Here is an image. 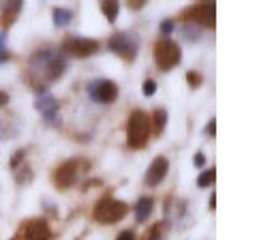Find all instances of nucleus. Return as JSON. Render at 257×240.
I'll return each mask as SVG.
<instances>
[{"mask_svg": "<svg viewBox=\"0 0 257 240\" xmlns=\"http://www.w3.org/2000/svg\"><path fill=\"white\" fill-rule=\"evenodd\" d=\"M67 69V60L60 52L54 50H41L30 58L28 67V82L37 88L39 92H43L52 82H56Z\"/></svg>", "mask_w": 257, "mask_h": 240, "instance_id": "1", "label": "nucleus"}, {"mask_svg": "<svg viewBox=\"0 0 257 240\" xmlns=\"http://www.w3.org/2000/svg\"><path fill=\"white\" fill-rule=\"evenodd\" d=\"M150 138V116L142 109H135L128 116V125H126V144L128 148L140 150L148 144Z\"/></svg>", "mask_w": 257, "mask_h": 240, "instance_id": "2", "label": "nucleus"}, {"mask_svg": "<svg viewBox=\"0 0 257 240\" xmlns=\"http://www.w3.org/2000/svg\"><path fill=\"white\" fill-rule=\"evenodd\" d=\"M128 212V206L114 197H101L92 208V217L99 223H118Z\"/></svg>", "mask_w": 257, "mask_h": 240, "instance_id": "3", "label": "nucleus"}, {"mask_svg": "<svg viewBox=\"0 0 257 240\" xmlns=\"http://www.w3.org/2000/svg\"><path fill=\"white\" fill-rule=\"evenodd\" d=\"M155 60L163 71H170L180 62V47L172 39L161 37L155 43Z\"/></svg>", "mask_w": 257, "mask_h": 240, "instance_id": "4", "label": "nucleus"}, {"mask_svg": "<svg viewBox=\"0 0 257 240\" xmlns=\"http://www.w3.org/2000/svg\"><path fill=\"white\" fill-rule=\"evenodd\" d=\"M107 47L114 54H118L122 60L133 62L135 54H138V50H140V39L135 35H128V33H116L114 37L109 39Z\"/></svg>", "mask_w": 257, "mask_h": 240, "instance_id": "5", "label": "nucleus"}, {"mask_svg": "<svg viewBox=\"0 0 257 240\" xmlns=\"http://www.w3.org/2000/svg\"><path fill=\"white\" fill-rule=\"evenodd\" d=\"M182 20L202 24V26H206V28H214V24H216V7H214V3L193 5L182 13Z\"/></svg>", "mask_w": 257, "mask_h": 240, "instance_id": "6", "label": "nucleus"}, {"mask_svg": "<svg viewBox=\"0 0 257 240\" xmlns=\"http://www.w3.org/2000/svg\"><path fill=\"white\" fill-rule=\"evenodd\" d=\"M99 50V43L92 39H82V37H67L62 41V52L75 58H88Z\"/></svg>", "mask_w": 257, "mask_h": 240, "instance_id": "7", "label": "nucleus"}, {"mask_svg": "<svg viewBox=\"0 0 257 240\" xmlns=\"http://www.w3.org/2000/svg\"><path fill=\"white\" fill-rule=\"evenodd\" d=\"M79 165L82 163H79L77 159H69V161L60 163L58 167H56V172H54V185L60 187V189L73 187L77 176H79Z\"/></svg>", "mask_w": 257, "mask_h": 240, "instance_id": "8", "label": "nucleus"}, {"mask_svg": "<svg viewBox=\"0 0 257 240\" xmlns=\"http://www.w3.org/2000/svg\"><path fill=\"white\" fill-rule=\"evenodd\" d=\"M18 234L24 240H50L52 229H50V225H47L45 219H28L20 225Z\"/></svg>", "mask_w": 257, "mask_h": 240, "instance_id": "9", "label": "nucleus"}, {"mask_svg": "<svg viewBox=\"0 0 257 240\" xmlns=\"http://www.w3.org/2000/svg\"><path fill=\"white\" fill-rule=\"evenodd\" d=\"M88 92L90 97L99 103H111L116 97H118V86L111 82V79H96L88 86Z\"/></svg>", "mask_w": 257, "mask_h": 240, "instance_id": "10", "label": "nucleus"}, {"mask_svg": "<svg viewBox=\"0 0 257 240\" xmlns=\"http://www.w3.org/2000/svg\"><path fill=\"white\" fill-rule=\"evenodd\" d=\"M35 105H37V109L41 111V116H43L50 125L58 123V101H56V97H54L52 92H47V90L39 92Z\"/></svg>", "mask_w": 257, "mask_h": 240, "instance_id": "11", "label": "nucleus"}, {"mask_svg": "<svg viewBox=\"0 0 257 240\" xmlns=\"http://www.w3.org/2000/svg\"><path fill=\"white\" fill-rule=\"evenodd\" d=\"M167 170H170V161L165 157H157L155 161L150 163L148 172H146V185L148 187H157L163 182V178L167 176Z\"/></svg>", "mask_w": 257, "mask_h": 240, "instance_id": "12", "label": "nucleus"}, {"mask_svg": "<svg viewBox=\"0 0 257 240\" xmlns=\"http://www.w3.org/2000/svg\"><path fill=\"white\" fill-rule=\"evenodd\" d=\"M22 11V0H13V3H7L3 7V26L9 28L15 24V20H18V15Z\"/></svg>", "mask_w": 257, "mask_h": 240, "instance_id": "13", "label": "nucleus"}, {"mask_svg": "<svg viewBox=\"0 0 257 240\" xmlns=\"http://www.w3.org/2000/svg\"><path fill=\"white\" fill-rule=\"evenodd\" d=\"M152 197H140L138 199V204H135V221L138 223H144L148 217H150V212H152Z\"/></svg>", "mask_w": 257, "mask_h": 240, "instance_id": "14", "label": "nucleus"}, {"mask_svg": "<svg viewBox=\"0 0 257 240\" xmlns=\"http://www.w3.org/2000/svg\"><path fill=\"white\" fill-rule=\"evenodd\" d=\"M71 20H73V13H71L69 9H62V7H56L54 9V24L56 26L64 28V26H69L71 24Z\"/></svg>", "mask_w": 257, "mask_h": 240, "instance_id": "15", "label": "nucleus"}, {"mask_svg": "<svg viewBox=\"0 0 257 240\" xmlns=\"http://www.w3.org/2000/svg\"><path fill=\"white\" fill-rule=\"evenodd\" d=\"M118 11H120V5L118 3H114V0H105V3H101V13L105 15V18L109 20V22H114L116 18H118Z\"/></svg>", "mask_w": 257, "mask_h": 240, "instance_id": "16", "label": "nucleus"}, {"mask_svg": "<svg viewBox=\"0 0 257 240\" xmlns=\"http://www.w3.org/2000/svg\"><path fill=\"white\" fill-rule=\"evenodd\" d=\"M152 120H155V123H150V125H155V133H161L165 129V125H167V111L165 109H157L155 114H152Z\"/></svg>", "mask_w": 257, "mask_h": 240, "instance_id": "17", "label": "nucleus"}, {"mask_svg": "<svg viewBox=\"0 0 257 240\" xmlns=\"http://www.w3.org/2000/svg\"><path fill=\"white\" fill-rule=\"evenodd\" d=\"M163 223H155L146 234H144V240H163Z\"/></svg>", "mask_w": 257, "mask_h": 240, "instance_id": "18", "label": "nucleus"}, {"mask_svg": "<svg viewBox=\"0 0 257 240\" xmlns=\"http://www.w3.org/2000/svg\"><path fill=\"white\" fill-rule=\"evenodd\" d=\"M214 178H216V172H214V170H206V172L197 178V185H199V187H210L212 182H214Z\"/></svg>", "mask_w": 257, "mask_h": 240, "instance_id": "19", "label": "nucleus"}, {"mask_svg": "<svg viewBox=\"0 0 257 240\" xmlns=\"http://www.w3.org/2000/svg\"><path fill=\"white\" fill-rule=\"evenodd\" d=\"M142 92L146 94V97H152V94L157 92V82L155 79H146V82L142 84Z\"/></svg>", "mask_w": 257, "mask_h": 240, "instance_id": "20", "label": "nucleus"}, {"mask_svg": "<svg viewBox=\"0 0 257 240\" xmlns=\"http://www.w3.org/2000/svg\"><path fill=\"white\" fill-rule=\"evenodd\" d=\"M187 82L191 86H197V84H202V75L195 73V71H189V73H187Z\"/></svg>", "mask_w": 257, "mask_h": 240, "instance_id": "21", "label": "nucleus"}, {"mask_svg": "<svg viewBox=\"0 0 257 240\" xmlns=\"http://www.w3.org/2000/svg\"><path fill=\"white\" fill-rule=\"evenodd\" d=\"M172 30H174V22H172V20H167V22L161 24V35H163V37L172 35Z\"/></svg>", "mask_w": 257, "mask_h": 240, "instance_id": "22", "label": "nucleus"}, {"mask_svg": "<svg viewBox=\"0 0 257 240\" xmlns=\"http://www.w3.org/2000/svg\"><path fill=\"white\" fill-rule=\"evenodd\" d=\"M116 240H135V234L133 231H128V229H124V231H120Z\"/></svg>", "mask_w": 257, "mask_h": 240, "instance_id": "23", "label": "nucleus"}, {"mask_svg": "<svg viewBox=\"0 0 257 240\" xmlns=\"http://www.w3.org/2000/svg\"><path fill=\"white\" fill-rule=\"evenodd\" d=\"M22 159H24V150H18V153L13 155V159H11V167H15V165H18V163L22 161Z\"/></svg>", "mask_w": 257, "mask_h": 240, "instance_id": "24", "label": "nucleus"}, {"mask_svg": "<svg viewBox=\"0 0 257 240\" xmlns=\"http://www.w3.org/2000/svg\"><path fill=\"white\" fill-rule=\"evenodd\" d=\"M193 163H195L197 167H204V163H206V157H204L202 153H197V155H195V159H193Z\"/></svg>", "mask_w": 257, "mask_h": 240, "instance_id": "25", "label": "nucleus"}, {"mask_svg": "<svg viewBox=\"0 0 257 240\" xmlns=\"http://www.w3.org/2000/svg\"><path fill=\"white\" fill-rule=\"evenodd\" d=\"M214 131H216V125H214V118L208 123V127H206V133L208 135H214Z\"/></svg>", "mask_w": 257, "mask_h": 240, "instance_id": "26", "label": "nucleus"}, {"mask_svg": "<svg viewBox=\"0 0 257 240\" xmlns=\"http://www.w3.org/2000/svg\"><path fill=\"white\" fill-rule=\"evenodd\" d=\"M5 60H9V52H7V50H0V62H5Z\"/></svg>", "mask_w": 257, "mask_h": 240, "instance_id": "27", "label": "nucleus"}, {"mask_svg": "<svg viewBox=\"0 0 257 240\" xmlns=\"http://www.w3.org/2000/svg\"><path fill=\"white\" fill-rule=\"evenodd\" d=\"M131 7H133V9H142V7H144V0H133Z\"/></svg>", "mask_w": 257, "mask_h": 240, "instance_id": "28", "label": "nucleus"}, {"mask_svg": "<svg viewBox=\"0 0 257 240\" xmlns=\"http://www.w3.org/2000/svg\"><path fill=\"white\" fill-rule=\"evenodd\" d=\"M7 101H9V94L0 92V107H3V105H5V103H7Z\"/></svg>", "mask_w": 257, "mask_h": 240, "instance_id": "29", "label": "nucleus"}, {"mask_svg": "<svg viewBox=\"0 0 257 240\" xmlns=\"http://www.w3.org/2000/svg\"><path fill=\"white\" fill-rule=\"evenodd\" d=\"M216 206V197H214V193L210 195V208H214Z\"/></svg>", "mask_w": 257, "mask_h": 240, "instance_id": "30", "label": "nucleus"}, {"mask_svg": "<svg viewBox=\"0 0 257 240\" xmlns=\"http://www.w3.org/2000/svg\"><path fill=\"white\" fill-rule=\"evenodd\" d=\"M0 50H5V35H0Z\"/></svg>", "mask_w": 257, "mask_h": 240, "instance_id": "31", "label": "nucleus"}, {"mask_svg": "<svg viewBox=\"0 0 257 240\" xmlns=\"http://www.w3.org/2000/svg\"><path fill=\"white\" fill-rule=\"evenodd\" d=\"M11 240H24V238H22V236H20V234H15V236H13V238H11Z\"/></svg>", "mask_w": 257, "mask_h": 240, "instance_id": "32", "label": "nucleus"}, {"mask_svg": "<svg viewBox=\"0 0 257 240\" xmlns=\"http://www.w3.org/2000/svg\"><path fill=\"white\" fill-rule=\"evenodd\" d=\"M0 140H3V127H0Z\"/></svg>", "mask_w": 257, "mask_h": 240, "instance_id": "33", "label": "nucleus"}]
</instances>
